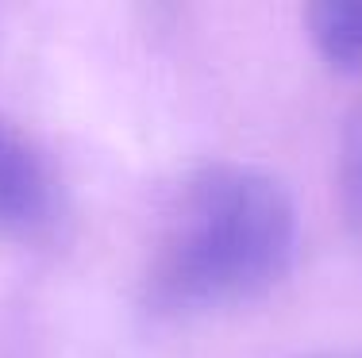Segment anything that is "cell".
<instances>
[{"label": "cell", "instance_id": "obj_1", "mask_svg": "<svg viewBox=\"0 0 362 358\" xmlns=\"http://www.w3.org/2000/svg\"><path fill=\"white\" fill-rule=\"evenodd\" d=\"M297 204L274 174L209 162L174 189L146 262V301L170 316H201L266 297L293 270Z\"/></svg>", "mask_w": 362, "mask_h": 358}, {"label": "cell", "instance_id": "obj_2", "mask_svg": "<svg viewBox=\"0 0 362 358\" xmlns=\"http://www.w3.org/2000/svg\"><path fill=\"white\" fill-rule=\"evenodd\" d=\"M54 220V174L12 124L0 119V227L35 232Z\"/></svg>", "mask_w": 362, "mask_h": 358}, {"label": "cell", "instance_id": "obj_3", "mask_svg": "<svg viewBox=\"0 0 362 358\" xmlns=\"http://www.w3.org/2000/svg\"><path fill=\"white\" fill-rule=\"evenodd\" d=\"M308 35L335 70H362V0H324L308 8Z\"/></svg>", "mask_w": 362, "mask_h": 358}, {"label": "cell", "instance_id": "obj_4", "mask_svg": "<svg viewBox=\"0 0 362 358\" xmlns=\"http://www.w3.org/2000/svg\"><path fill=\"white\" fill-rule=\"evenodd\" d=\"M339 197L347 212V227L362 251V105L347 116L339 143Z\"/></svg>", "mask_w": 362, "mask_h": 358}, {"label": "cell", "instance_id": "obj_5", "mask_svg": "<svg viewBox=\"0 0 362 358\" xmlns=\"http://www.w3.org/2000/svg\"><path fill=\"white\" fill-rule=\"evenodd\" d=\"M339 358H351V354H339Z\"/></svg>", "mask_w": 362, "mask_h": 358}]
</instances>
